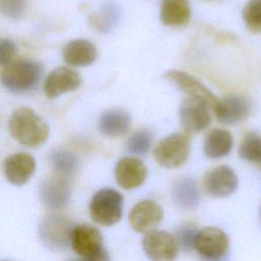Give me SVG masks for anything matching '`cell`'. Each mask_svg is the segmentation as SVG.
Here are the masks:
<instances>
[{
  "label": "cell",
  "instance_id": "1",
  "mask_svg": "<svg viewBox=\"0 0 261 261\" xmlns=\"http://www.w3.org/2000/svg\"><path fill=\"white\" fill-rule=\"evenodd\" d=\"M10 135L25 147L43 145L49 137L48 123L30 107H18L12 111L8 120Z\"/></svg>",
  "mask_w": 261,
  "mask_h": 261
},
{
  "label": "cell",
  "instance_id": "2",
  "mask_svg": "<svg viewBox=\"0 0 261 261\" xmlns=\"http://www.w3.org/2000/svg\"><path fill=\"white\" fill-rule=\"evenodd\" d=\"M43 75V66L32 59H16L4 67L1 72V84L13 94L33 91Z\"/></svg>",
  "mask_w": 261,
  "mask_h": 261
},
{
  "label": "cell",
  "instance_id": "3",
  "mask_svg": "<svg viewBox=\"0 0 261 261\" xmlns=\"http://www.w3.org/2000/svg\"><path fill=\"white\" fill-rule=\"evenodd\" d=\"M91 218L103 226H112L122 217L123 196L116 190L104 188L92 197L89 204Z\"/></svg>",
  "mask_w": 261,
  "mask_h": 261
},
{
  "label": "cell",
  "instance_id": "4",
  "mask_svg": "<svg viewBox=\"0 0 261 261\" xmlns=\"http://www.w3.org/2000/svg\"><path fill=\"white\" fill-rule=\"evenodd\" d=\"M191 151V136L186 132L173 133L163 138L155 147V161L164 168H177L184 165Z\"/></svg>",
  "mask_w": 261,
  "mask_h": 261
},
{
  "label": "cell",
  "instance_id": "5",
  "mask_svg": "<svg viewBox=\"0 0 261 261\" xmlns=\"http://www.w3.org/2000/svg\"><path fill=\"white\" fill-rule=\"evenodd\" d=\"M72 220L59 213L47 215L39 225V237L45 247L52 251H63L70 245Z\"/></svg>",
  "mask_w": 261,
  "mask_h": 261
},
{
  "label": "cell",
  "instance_id": "6",
  "mask_svg": "<svg viewBox=\"0 0 261 261\" xmlns=\"http://www.w3.org/2000/svg\"><path fill=\"white\" fill-rule=\"evenodd\" d=\"M228 248L229 239L226 232L215 226L200 229L194 246L202 261H226Z\"/></svg>",
  "mask_w": 261,
  "mask_h": 261
},
{
  "label": "cell",
  "instance_id": "7",
  "mask_svg": "<svg viewBox=\"0 0 261 261\" xmlns=\"http://www.w3.org/2000/svg\"><path fill=\"white\" fill-rule=\"evenodd\" d=\"M142 245L150 261H175L179 251L173 234L161 229L145 233Z\"/></svg>",
  "mask_w": 261,
  "mask_h": 261
},
{
  "label": "cell",
  "instance_id": "8",
  "mask_svg": "<svg viewBox=\"0 0 261 261\" xmlns=\"http://www.w3.org/2000/svg\"><path fill=\"white\" fill-rule=\"evenodd\" d=\"M164 217L162 207L154 200H142L135 204L128 213L132 228L140 233L157 229Z\"/></svg>",
  "mask_w": 261,
  "mask_h": 261
},
{
  "label": "cell",
  "instance_id": "9",
  "mask_svg": "<svg viewBox=\"0 0 261 261\" xmlns=\"http://www.w3.org/2000/svg\"><path fill=\"white\" fill-rule=\"evenodd\" d=\"M239 185L238 175L227 165H219L209 170L203 178V188L213 198H225L234 193Z\"/></svg>",
  "mask_w": 261,
  "mask_h": 261
},
{
  "label": "cell",
  "instance_id": "10",
  "mask_svg": "<svg viewBox=\"0 0 261 261\" xmlns=\"http://www.w3.org/2000/svg\"><path fill=\"white\" fill-rule=\"evenodd\" d=\"M39 194L41 202L47 209L53 212L60 211L70 201L69 180L58 175L46 178L40 184Z\"/></svg>",
  "mask_w": 261,
  "mask_h": 261
},
{
  "label": "cell",
  "instance_id": "11",
  "mask_svg": "<svg viewBox=\"0 0 261 261\" xmlns=\"http://www.w3.org/2000/svg\"><path fill=\"white\" fill-rule=\"evenodd\" d=\"M163 76L181 92L186 93L189 98L202 101L212 109L218 102V99L210 90H208V88H206L200 81L187 72L172 69L166 71Z\"/></svg>",
  "mask_w": 261,
  "mask_h": 261
},
{
  "label": "cell",
  "instance_id": "12",
  "mask_svg": "<svg viewBox=\"0 0 261 261\" xmlns=\"http://www.w3.org/2000/svg\"><path fill=\"white\" fill-rule=\"evenodd\" d=\"M148 175L145 163L138 157L126 156L119 159L114 167V176L117 185L126 191L141 187Z\"/></svg>",
  "mask_w": 261,
  "mask_h": 261
},
{
  "label": "cell",
  "instance_id": "13",
  "mask_svg": "<svg viewBox=\"0 0 261 261\" xmlns=\"http://www.w3.org/2000/svg\"><path fill=\"white\" fill-rule=\"evenodd\" d=\"M82 85L81 74L73 68L60 66L53 69L45 79L44 94L49 99H55L65 93L77 90Z\"/></svg>",
  "mask_w": 261,
  "mask_h": 261
},
{
  "label": "cell",
  "instance_id": "14",
  "mask_svg": "<svg viewBox=\"0 0 261 261\" xmlns=\"http://www.w3.org/2000/svg\"><path fill=\"white\" fill-rule=\"evenodd\" d=\"M208 106L202 101L187 98L179 106V120L186 133H198L207 128L211 123Z\"/></svg>",
  "mask_w": 261,
  "mask_h": 261
},
{
  "label": "cell",
  "instance_id": "15",
  "mask_svg": "<svg viewBox=\"0 0 261 261\" xmlns=\"http://www.w3.org/2000/svg\"><path fill=\"white\" fill-rule=\"evenodd\" d=\"M69 244L79 256L85 258L103 248V234L91 224H76L71 229Z\"/></svg>",
  "mask_w": 261,
  "mask_h": 261
},
{
  "label": "cell",
  "instance_id": "16",
  "mask_svg": "<svg viewBox=\"0 0 261 261\" xmlns=\"http://www.w3.org/2000/svg\"><path fill=\"white\" fill-rule=\"evenodd\" d=\"M213 110L220 123L234 124L247 117L251 110V103L243 95L231 94L218 99Z\"/></svg>",
  "mask_w": 261,
  "mask_h": 261
},
{
  "label": "cell",
  "instance_id": "17",
  "mask_svg": "<svg viewBox=\"0 0 261 261\" xmlns=\"http://www.w3.org/2000/svg\"><path fill=\"white\" fill-rule=\"evenodd\" d=\"M3 170L6 179L14 186L27 184L36 171L35 158L24 152L14 153L5 158Z\"/></svg>",
  "mask_w": 261,
  "mask_h": 261
},
{
  "label": "cell",
  "instance_id": "18",
  "mask_svg": "<svg viewBox=\"0 0 261 261\" xmlns=\"http://www.w3.org/2000/svg\"><path fill=\"white\" fill-rule=\"evenodd\" d=\"M65 63L74 67H85L93 64L98 57V50L94 43L86 39L70 40L62 50Z\"/></svg>",
  "mask_w": 261,
  "mask_h": 261
},
{
  "label": "cell",
  "instance_id": "19",
  "mask_svg": "<svg viewBox=\"0 0 261 261\" xmlns=\"http://www.w3.org/2000/svg\"><path fill=\"white\" fill-rule=\"evenodd\" d=\"M130 126V116L128 112L121 108H111L105 110L99 117L98 130L108 138H117L127 133Z\"/></svg>",
  "mask_w": 261,
  "mask_h": 261
},
{
  "label": "cell",
  "instance_id": "20",
  "mask_svg": "<svg viewBox=\"0 0 261 261\" xmlns=\"http://www.w3.org/2000/svg\"><path fill=\"white\" fill-rule=\"evenodd\" d=\"M171 197L174 204L185 210L197 208L201 199L198 185L191 177L178 178L172 187Z\"/></svg>",
  "mask_w": 261,
  "mask_h": 261
},
{
  "label": "cell",
  "instance_id": "21",
  "mask_svg": "<svg viewBox=\"0 0 261 261\" xmlns=\"http://www.w3.org/2000/svg\"><path fill=\"white\" fill-rule=\"evenodd\" d=\"M189 0H162L160 6V20L167 27H181L191 18Z\"/></svg>",
  "mask_w": 261,
  "mask_h": 261
},
{
  "label": "cell",
  "instance_id": "22",
  "mask_svg": "<svg viewBox=\"0 0 261 261\" xmlns=\"http://www.w3.org/2000/svg\"><path fill=\"white\" fill-rule=\"evenodd\" d=\"M233 145V138L229 130L213 128L204 141V153L210 159H219L227 156Z\"/></svg>",
  "mask_w": 261,
  "mask_h": 261
},
{
  "label": "cell",
  "instance_id": "23",
  "mask_svg": "<svg viewBox=\"0 0 261 261\" xmlns=\"http://www.w3.org/2000/svg\"><path fill=\"white\" fill-rule=\"evenodd\" d=\"M48 159L56 174L68 180L77 172L80 168L79 157L73 152L63 148L51 150Z\"/></svg>",
  "mask_w": 261,
  "mask_h": 261
},
{
  "label": "cell",
  "instance_id": "24",
  "mask_svg": "<svg viewBox=\"0 0 261 261\" xmlns=\"http://www.w3.org/2000/svg\"><path fill=\"white\" fill-rule=\"evenodd\" d=\"M120 11L117 5L114 3H105L99 11L93 13L91 16V22L93 27L102 32H110L118 22Z\"/></svg>",
  "mask_w": 261,
  "mask_h": 261
},
{
  "label": "cell",
  "instance_id": "25",
  "mask_svg": "<svg viewBox=\"0 0 261 261\" xmlns=\"http://www.w3.org/2000/svg\"><path fill=\"white\" fill-rule=\"evenodd\" d=\"M239 156L249 162H261V135L255 132L248 133L240 144Z\"/></svg>",
  "mask_w": 261,
  "mask_h": 261
},
{
  "label": "cell",
  "instance_id": "26",
  "mask_svg": "<svg viewBox=\"0 0 261 261\" xmlns=\"http://www.w3.org/2000/svg\"><path fill=\"white\" fill-rule=\"evenodd\" d=\"M153 137L149 129L142 128L129 136L126 141V148L129 153L138 156H145L152 146Z\"/></svg>",
  "mask_w": 261,
  "mask_h": 261
},
{
  "label": "cell",
  "instance_id": "27",
  "mask_svg": "<svg viewBox=\"0 0 261 261\" xmlns=\"http://www.w3.org/2000/svg\"><path fill=\"white\" fill-rule=\"evenodd\" d=\"M243 19L253 33H261V0H249L243 8Z\"/></svg>",
  "mask_w": 261,
  "mask_h": 261
},
{
  "label": "cell",
  "instance_id": "28",
  "mask_svg": "<svg viewBox=\"0 0 261 261\" xmlns=\"http://www.w3.org/2000/svg\"><path fill=\"white\" fill-rule=\"evenodd\" d=\"M198 229L194 224L186 223L176 228L173 237L176 241L179 250L190 252L194 249L195 240L198 233Z\"/></svg>",
  "mask_w": 261,
  "mask_h": 261
},
{
  "label": "cell",
  "instance_id": "29",
  "mask_svg": "<svg viewBox=\"0 0 261 261\" xmlns=\"http://www.w3.org/2000/svg\"><path fill=\"white\" fill-rule=\"evenodd\" d=\"M28 0H0V13L11 19H19L25 12Z\"/></svg>",
  "mask_w": 261,
  "mask_h": 261
},
{
  "label": "cell",
  "instance_id": "30",
  "mask_svg": "<svg viewBox=\"0 0 261 261\" xmlns=\"http://www.w3.org/2000/svg\"><path fill=\"white\" fill-rule=\"evenodd\" d=\"M17 49L15 44L6 38L0 39V65L7 66L15 60Z\"/></svg>",
  "mask_w": 261,
  "mask_h": 261
},
{
  "label": "cell",
  "instance_id": "31",
  "mask_svg": "<svg viewBox=\"0 0 261 261\" xmlns=\"http://www.w3.org/2000/svg\"><path fill=\"white\" fill-rule=\"evenodd\" d=\"M81 261H111L108 251L103 247L92 255L83 258Z\"/></svg>",
  "mask_w": 261,
  "mask_h": 261
},
{
  "label": "cell",
  "instance_id": "32",
  "mask_svg": "<svg viewBox=\"0 0 261 261\" xmlns=\"http://www.w3.org/2000/svg\"><path fill=\"white\" fill-rule=\"evenodd\" d=\"M2 261H8V260H2Z\"/></svg>",
  "mask_w": 261,
  "mask_h": 261
}]
</instances>
